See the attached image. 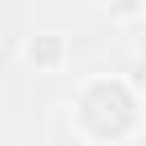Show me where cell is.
Wrapping results in <instances>:
<instances>
[{
	"instance_id": "obj_1",
	"label": "cell",
	"mask_w": 146,
	"mask_h": 146,
	"mask_svg": "<svg viewBox=\"0 0 146 146\" xmlns=\"http://www.w3.org/2000/svg\"><path fill=\"white\" fill-rule=\"evenodd\" d=\"M55 50H59L55 41H46V46H36V41H32V50H27V55H32V59H55Z\"/></svg>"
},
{
	"instance_id": "obj_2",
	"label": "cell",
	"mask_w": 146,
	"mask_h": 146,
	"mask_svg": "<svg viewBox=\"0 0 146 146\" xmlns=\"http://www.w3.org/2000/svg\"><path fill=\"white\" fill-rule=\"evenodd\" d=\"M105 5H110L114 14H137V9H141V0H105Z\"/></svg>"
},
{
	"instance_id": "obj_3",
	"label": "cell",
	"mask_w": 146,
	"mask_h": 146,
	"mask_svg": "<svg viewBox=\"0 0 146 146\" xmlns=\"http://www.w3.org/2000/svg\"><path fill=\"white\" fill-rule=\"evenodd\" d=\"M132 82H137V87H146V59H137V64H132Z\"/></svg>"
}]
</instances>
